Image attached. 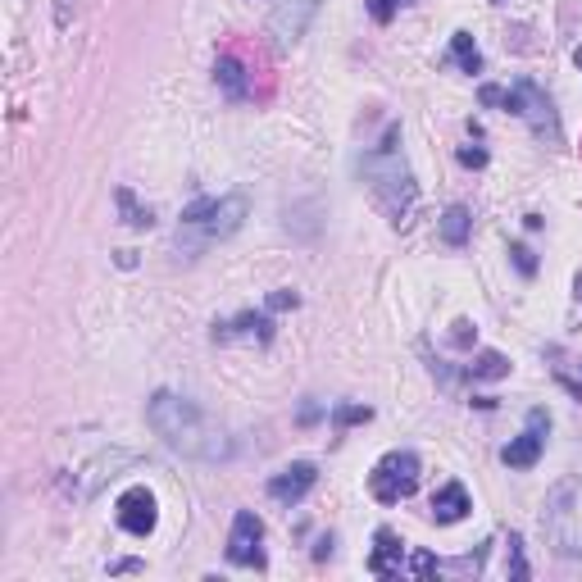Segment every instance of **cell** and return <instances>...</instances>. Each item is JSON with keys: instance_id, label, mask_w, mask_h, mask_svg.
<instances>
[{"instance_id": "6da1fadb", "label": "cell", "mask_w": 582, "mask_h": 582, "mask_svg": "<svg viewBox=\"0 0 582 582\" xmlns=\"http://www.w3.org/2000/svg\"><path fill=\"white\" fill-rule=\"evenodd\" d=\"M146 419L155 428V437H164L169 451L187 455V460H200V464H223L232 460V437L228 428H218L205 410H196L187 396L178 392H155L150 405H146Z\"/></svg>"}, {"instance_id": "7a4b0ae2", "label": "cell", "mask_w": 582, "mask_h": 582, "mask_svg": "<svg viewBox=\"0 0 582 582\" xmlns=\"http://www.w3.org/2000/svg\"><path fill=\"white\" fill-rule=\"evenodd\" d=\"M360 169H364V182L378 196V205L392 214V223H405L414 200H419V187H414V173L401 155V123L387 128V137L360 160Z\"/></svg>"}, {"instance_id": "3957f363", "label": "cell", "mask_w": 582, "mask_h": 582, "mask_svg": "<svg viewBox=\"0 0 582 582\" xmlns=\"http://www.w3.org/2000/svg\"><path fill=\"white\" fill-rule=\"evenodd\" d=\"M250 214V200L241 191H228V196H200L182 209V228H178V246L187 255L214 246V241H228Z\"/></svg>"}, {"instance_id": "277c9868", "label": "cell", "mask_w": 582, "mask_h": 582, "mask_svg": "<svg viewBox=\"0 0 582 582\" xmlns=\"http://www.w3.org/2000/svg\"><path fill=\"white\" fill-rule=\"evenodd\" d=\"M541 523L559 555H582V478H564L550 487Z\"/></svg>"}, {"instance_id": "5b68a950", "label": "cell", "mask_w": 582, "mask_h": 582, "mask_svg": "<svg viewBox=\"0 0 582 582\" xmlns=\"http://www.w3.org/2000/svg\"><path fill=\"white\" fill-rule=\"evenodd\" d=\"M414 487H419V455L414 451H387L369 473V491L383 505H401L405 496H414Z\"/></svg>"}, {"instance_id": "8992f818", "label": "cell", "mask_w": 582, "mask_h": 582, "mask_svg": "<svg viewBox=\"0 0 582 582\" xmlns=\"http://www.w3.org/2000/svg\"><path fill=\"white\" fill-rule=\"evenodd\" d=\"M505 110L509 114H523L528 123H532V132L537 137H550V141H559V119H555V105H550V96L537 87V82H514L509 92H505Z\"/></svg>"}, {"instance_id": "52a82bcc", "label": "cell", "mask_w": 582, "mask_h": 582, "mask_svg": "<svg viewBox=\"0 0 582 582\" xmlns=\"http://www.w3.org/2000/svg\"><path fill=\"white\" fill-rule=\"evenodd\" d=\"M319 5H324V0H273V10H268V37H273L282 51L296 46V42L310 33Z\"/></svg>"}, {"instance_id": "ba28073f", "label": "cell", "mask_w": 582, "mask_h": 582, "mask_svg": "<svg viewBox=\"0 0 582 582\" xmlns=\"http://www.w3.org/2000/svg\"><path fill=\"white\" fill-rule=\"evenodd\" d=\"M264 523L255 509H237L232 532H228V564L237 568H264Z\"/></svg>"}, {"instance_id": "9c48e42d", "label": "cell", "mask_w": 582, "mask_h": 582, "mask_svg": "<svg viewBox=\"0 0 582 582\" xmlns=\"http://www.w3.org/2000/svg\"><path fill=\"white\" fill-rule=\"evenodd\" d=\"M114 514H119V528H123V532H132V537H150V532H155V523H160V500H155V491H150V487H128V491L119 496Z\"/></svg>"}, {"instance_id": "30bf717a", "label": "cell", "mask_w": 582, "mask_h": 582, "mask_svg": "<svg viewBox=\"0 0 582 582\" xmlns=\"http://www.w3.org/2000/svg\"><path fill=\"white\" fill-rule=\"evenodd\" d=\"M546 428H550V419H546V410H532L528 414V428L500 451V460L509 464V469H532L537 460H541V446H546Z\"/></svg>"}, {"instance_id": "8fae6325", "label": "cell", "mask_w": 582, "mask_h": 582, "mask_svg": "<svg viewBox=\"0 0 582 582\" xmlns=\"http://www.w3.org/2000/svg\"><path fill=\"white\" fill-rule=\"evenodd\" d=\"M315 482H319V469H315L310 460H296V464H286L282 473L268 478V496H273L277 505H301V500L315 491Z\"/></svg>"}, {"instance_id": "7c38bea8", "label": "cell", "mask_w": 582, "mask_h": 582, "mask_svg": "<svg viewBox=\"0 0 582 582\" xmlns=\"http://www.w3.org/2000/svg\"><path fill=\"white\" fill-rule=\"evenodd\" d=\"M469 509H473V500H469L464 482H446V487H437V496H432V519H437V523H460Z\"/></svg>"}, {"instance_id": "4fadbf2b", "label": "cell", "mask_w": 582, "mask_h": 582, "mask_svg": "<svg viewBox=\"0 0 582 582\" xmlns=\"http://www.w3.org/2000/svg\"><path fill=\"white\" fill-rule=\"evenodd\" d=\"M369 573H378V577H392V573H401V537H396L392 528H378V532H373Z\"/></svg>"}, {"instance_id": "5bb4252c", "label": "cell", "mask_w": 582, "mask_h": 582, "mask_svg": "<svg viewBox=\"0 0 582 582\" xmlns=\"http://www.w3.org/2000/svg\"><path fill=\"white\" fill-rule=\"evenodd\" d=\"M469 228H473V214H469L464 205H451V209L441 214V241H446V246H464V241H469Z\"/></svg>"}, {"instance_id": "9a60e30c", "label": "cell", "mask_w": 582, "mask_h": 582, "mask_svg": "<svg viewBox=\"0 0 582 582\" xmlns=\"http://www.w3.org/2000/svg\"><path fill=\"white\" fill-rule=\"evenodd\" d=\"M451 60H455L464 73H482V51L473 46L469 33H455V37H451Z\"/></svg>"}, {"instance_id": "2e32d148", "label": "cell", "mask_w": 582, "mask_h": 582, "mask_svg": "<svg viewBox=\"0 0 582 582\" xmlns=\"http://www.w3.org/2000/svg\"><path fill=\"white\" fill-rule=\"evenodd\" d=\"M509 373V360L500 355V351H482L473 364H469V378H482V383H496V378H505Z\"/></svg>"}, {"instance_id": "e0dca14e", "label": "cell", "mask_w": 582, "mask_h": 582, "mask_svg": "<svg viewBox=\"0 0 582 582\" xmlns=\"http://www.w3.org/2000/svg\"><path fill=\"white\" fill-rule=\"evenodd\" d=\"M119 209H123V223H128V228H150V223H155L150 205H137V196H132L128 187H119Z\"/></svg>"}, {"instance_id": "ac0fdd59", "label": "cell", "mask_w": 582, "mask_h": 582, "mask_svg": "<svg viewBox=\"0 0 582 582\" xmlns=\"http://www.w3.org/2000/svg\"><path fill=\"white\" fill-rule=\"evenodd\" d=\"M214 78L228 87V96H241V92H246V87H241V64H237L232 55H223V60L214 64Z\"/></svg>"}, {"instance_id": "d6986e66", "label": "cell", "mask_w": 582, "mask_h": 582, "mask_svg": "<svg viewBox=\"0 0 582 582\" xmlns=\"http://www.w3.org/2000/svg\"><path fill=\"white\" fill-rule=\"evenodd\" d=\"M373 410L369 405H337L333 410V428H351V423H369Z\"/></svg>"}, {"instance_id": "ffe728a7", "label": "cell", "mask_w": 582, "mask_h": 582, "mask_svg": "<svg viewBox=\"0 0 582 582\" xmlns=\"http://www.w3.org/2000/svg\"><path fill=\"white\" fill-rule=\"evenodd\" d=\"M509 259H514V268H519L523 277H532V273H537V255H532L523 241H514V246H509Z\"/></svg>"}, {"instance_id": "44dd1931", "label": "cell", "mask_w": 582, "mask_h": 582, "mask_svg": "<svg viewBox=\"0 0 582 582\" xmlns=\"http://www.w3.org/2000/svg\"><path fill=\"white\" fill-rule=\"evenodd\" d=\"M364 5H369L373 24H392V19H396V10L405 5V0H364Z\"/></svg>"}, {"instance_id": "7402d4cb", "label": "cell", "mask_w": 582, "mask_h": 582, "mask_svg": "<svg viewBox=\"0 0 582 582\" xmlns=\"http://www.w3.org/2000/svg\"><path fill=\"white\" fill-rule=\"evenodd\" d=\"M78 15V0H55V28H69Z\"/></svg>"}, {"instance_id": "603a6c76", "label": "cell", "mask_w": 582, "mask_h": 582, "mask_svg": "<svg viewBox=\"0 0 582 582\" xmlns=\"http://www.w3.org/2000/svg\"><path fill=\"white\" fill-rule=\"evenodd\" d=\"M296 306H301L296 291H273V296H268V310H296Z\"/></svg>"}, {"instance_id": "cb8c5ba5", "label": "cell", "mask_w": 582, "mask_h": 582, "mask_svg": "<svg viewBox=\"0 0 582 582\" xmlns=\"http://www.w3.org/2000/svg\"><path fill=\"white\" fill-rule=\"evenodd\" d=\"M460 164H464V169H487V150H478V146H464V150H460Z\"/></svg>"}, {"instance_id": "d4e9b609", "label": "cell", "mask_w": 582, "mask_h": 582, "mask_svg": "<svg viewBox=\"0 0 582 582\" xmlns=\"http://www.w3.org/2000/svg\"><path fill=\"white\" fill-rule=\"evenodd\" d=\"M509 573H514V577H528V564H523V550H519V537H509Z\"/></svg>"}, {"instance_id": "484cf974", "label": "cell", "mask_w": 582, "mask_h": 582, "mask_svg": "<svg viewBox=\"0 0 582 582\" xmlns=\"http://www.w3.org/2000/svg\"><path fill=\"white\" fill-rule=\"evenodd\" d=\"M451 337H455V346H469V342H473V337H478V328H473V324H469V319H460V324H455V333H451Z\"/></svg>"}, {"instance_id": "4316f807", "label": "cell", "mask_w": 582, "mask_h": 582, "mask_svg": "<svg viewBox=\"0 0 582 582\" xmlns=\"http://www.w3.org/2000/svg\"><path fill=\"white\" fill-rule=\"evenodd\" d=\"M478 101H482V105H505V92H500V87H491V82H487V87H482V92H478Z\"/></svg>"}, {"instance_id": "83f0119b", "label": "cell", "mask_w": 582, "mask_h": 582, "mask_svg": "<svg viewBox=\"0 0 582 582\" xmlns=\"http://www.w3.org/2000/svg\"><path fill=\"white\" fill-rule=\"evenodd\" d=\"M555 383H559V387H564L573 401H582V383H577V378H568V373H555Z\"/></svg>"}, {"instance_id": "f1b7e54d", "label": "cell", "mask_w": 582, "mask_h": 582, "mask_svg": "<svg viewBox=\"0 0 582 582\" xmlns=\"http://www.w3.org/2000/svg\"><path fill=\"white\" fill-rule=\"evenodd\" d=\"M110 573H141V559H119L110 564Z\"/></svg>"}, {"instance_id": "f546056e", "label": "cell", "mask_w": 582, "mask_h": 582, "mask_svg": "<svg viewBox=\"0 0 582 582\" xmlns=\"http://www.w3.org/2000/svg\"><path fill=\"white\" fill-rule=\"evenodd\" d=\"M573 60H577V64H582V46H577V55H573Z\"/></svg>"}]
</instances>
